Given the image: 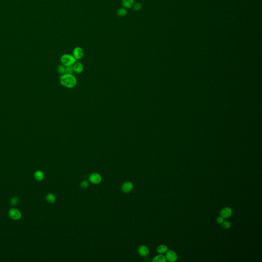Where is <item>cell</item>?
<instances>
[{
	"label": "cell",
	"mask_w": 262,
	"mask_h": 262,
	"mask_svg": "<svg viewBox=\"0 0 262 262\" xmlns=\"http://www.w3.org/2000/svg\"><path fill=\"white\" fill-rule=\"evenodd\" d=\"M61 84L67 88H73L77 84V80L73 74H64L60 77Z\"/></svg>",
	"instance_id": "cell-1"
},
{
	"label": "cell",
	"mask_w": 262,
	"mask_h": 262,
	"mask_svg": "<svg viewBox=\"0 0 262 262\" xmlns=\"http://www.w3.org/2000/svg\"><path fill=\"white\" fill-rule=\"evenodd\" d=\"M61 62L63 65L67 67L73 65L76 63V60L73 55L70 54H65L61 56Z\"/></svg>",
	"instance_id": "cell-2"
},
{
	"label": "cell",
	"mask_w": 262,
	"mask_h": 262,
	"mask_svg": "<svg viewBox=\"0 0 262 262\" xmlns=\"http://www.w3.org/2000/svg\"><path fill=\"white\" fill-rule=\"evenodd\" d=\"M89 180L92 183L94 184H97L101 182L102 177L99 174L97 173H94L90 175L89 177Z\"/></svg>",
	"instance_id": "cell-3"
},
{
	"label": "cell",
	"mask_w": 262,
	"mask_h": 262,
	"mask_svg": "<svg viewBox=\"0 0 262 262\" xmlns=\"http://www.w3.org/2000/svg\"><path fill=\"white\" fill-rule=\"evenodd\" d=\"M9 217L15 220H18L20 219L22 217V214L21 212L16 208H12L9 212Z\"/></svg>",
	"instance_id": "cell-4"
},
{
	"label": "cell",
	"mask_w": 262,
	"mask_h": 262,
	"mask_svg": "<svg viewBox=\"0 0 262 262\" xmlns=\"http://www.w3.org/2000/svg\"><path fill=\"white\" fill-rule=\"evenodd\" d=\"M73 55L76 60H81L84 55V51L81 47H75L73 50Z\"/></svg>",
	"instance_id": "cell-5"
},
{
	"label": "cell",
	"mask_w": 262,
	"mask_h": 262,
	"mask_svg": "<svg viewBox=\"0 0 262 262\" xmlns=\"http://www.w3.org/2000/svg\"><path fill=\"white\" fill-rule=\"evenodd\" d=\"M166 260L169 262H175L177 260L178 257L177 254L173 251L168 250L165 256Z\"/></svg>",
	"instance_id": "cell-6"
},
{
	"label": "cell",
	"mask_w": 262,
	"mask_h": 262,
	"mask_svg": "<svg viewBox=\"0 0 262 262\" xmlns=\"http://www.w3.org/2000/svg\"><path fill=\"white\" fill-rule=\"evenodd\" d=\"M133 189V184L131 182H126L123 183L121 186V189L125 193H129Z\"/></svg>",
	"instance_id": "cell-7"
},
{
	"label": "cell",
	"mask_w": 262,
	"mask_h": 262,
	"mask_svg": "<svg viewBox=\"0 0 262 262\" xmlns=\"http://www.w3.org/2000/svg\"><path fill=\"white\" fill-rule=\"evenodd\" d=\"M232 213V209L229 207H225L222 209L220 212V216L223 217L224 219L228 218Z\"/></svg>",
	"instance_id": "cell-8"
},
{
	"label": "cell",
	"mask_w": 262,
	"mask_h": 262,
	"mask_svg": "<svg viewBox=\"0 0 262 262\" xmlns=\"http://www.w3.org/2000/svg\"><path fill=\"white\" fill-rule=\"evenodd\" d=\"M72 66L73 68V71L76 73L80 74L83 71L84 69L83 66L80 62H76Z\"/></svg>",
	"instance_id": "cell-9"
},
{
	"label": "cell",
	"mask_w": 262,
	"mask_h": 262,
	"mask_svg": "<svg viewBox=\"0 0 262 262\" xmlns=\"http://www.w3.org/2000/svg\"><path fill=\"white\" fill-rule=\"evenodd\" d=\"M138 253L142 257H146L149 253V250L147 246H140L138 249Z\"/></svg>",
	"instance_id": "cell-10"
},
{
	"label": "cell",
	"mask_w": 262,
	"mask_h": 262,
	"mask_svg": "<svg viewBox=\"0 0 262 262\" xmlns=\"http://www.w3.org/2000/svg\"><path fill=\"white\" fill-rule=\"evenodd\" d=\"M121 3L123 7L126 9H130L134 4V0H122Z\"/></svg>",
	"instance_id": "cell-11"
},
{
	"label": "cell",
	"mask_w": 262,
	"mask_h": 262,
	"mask_svg": "<svg viewBox=\"0 0 262 262\" xmlns=\"http://www.w3.org/2000/svg\"><path fill=\"white\" fill-rule=\"evenodd\" d=\"M127 10L124 7L119 8L116 12L117 15L119 17H123L127 15Z\"/></svg>",
	"instance_id": "cell-12"
},
{
	"label": "cell",
	"mask_w": 262,
	"mask_h": 262,
	"mask_svg": "<svg viewBox=\"0 0 262 262\" xmlns=\"http://www.w3.org/2000/svg\"><path fill=\"white\" fill-rule=\"evenodd\" d=\"M34 178L36 180L38 181H41L44 179V174L42 171H37L34 174Z\"/></svg>",
	"instance_id": "cell-13"
},
{
	"label": "cell",
	"mask_w": 262,
	"mask_h": 262,
	"mask_svg": "<svg viewBox=\"0 0 262 262\" xmlns=\"http://www.w3.org/2000/svg\"><path fill=\"white\" fill-rule=\"evenodd\" d=\"M166 261L165 257L162 254H159L156 257H155L152 262H165Z\"/></svg>",
	"instance_id": "cell-14"
},
{
	"label": "cell",
	"mask_w": 262,
	"mask_h": 262,
	"mask_svg": "<svg viewBox=\"0 0 262 262\" xmlns=\"http://www.w3.org/2000/svg\"><path fill=\"white\" fill-rule=\"evenodd\" d=\"M168 250L167 247L165 245H161L159 246L157 249V251L159 253L162 254L165 253Z\"/></svg>",
	"instance_id": "cell-15"
},
{
	"label": "cell",
	"mask_w": 262,
	"mask_h": 262,
	"mask_svg": "<svg viewBox=\"0 0 262 262\" xmlns=\"http://www.w3.org/2000/svg\"><path fill=\"white\" fill-rule=\"evenodd\" d=\"M46 200L50 203H54L56 201V198L52 194H49L46 196Z\"/></svg>",
	"instance_id": "cell-16"
},
{
	"label": "cell",
	"mask_w": 262,
	"mask_h": 262,
	"mask_svg": "<svg viewBox=\"0 0 262 262\" xmlns=\"http://www.w3.org/2000/svg\"><path fill=\"white\" fill-rule=\"evenodd\" d=\"M132 7L133 8V9L134 11H138L142 9V4L139 2H137L135 4H134Z\"/></svg>",
	"instance_id": "cell-17"
},
{
	"label": "cell",
	"mask_w": 262,
	"mask_h": 262,
	"mask_svg": "<svg viewBox=\"0 0 262 262\" xmlns=\"http://www.w3.org/2000/svg\"><path fill=\"white\" fill-rule=\"evenodd\" d=\"M66 67L64 65H60L57 67V72L61 74H65Z\"/></svg>",
	"instance_id": "cell-18"
},
{
	"label": "cell",
	"mask_w": 262,
	"mask_h": 262,
	"mask_svg": "<svg viewBox=\"0 0 262 262\" xmlns=\"http://www.w3.org/2000/svg\"><path fill=\"white\" fill-rule=\"evenodd\" d=\"M73 72H74V71H73V68L72 66L66 67L65 74H72Z\"/></svg>",
	"instance_id": "cell-19"
},
{
	"label": "cell",
	"mask_w": 262,
	"mask_h": 262,
	"mask_svg": "<svg viewBox=\"0 0 262 262\" xmlns=\"http://www.w3.org/2000/svg\"><path fill=\"white\" fill-rule=\"evenodd\" d=\"M221 224H222V226L224 229H228L231 227L230 223L227 221H223V222Z\"/></svg>",
	"instance_id": "cell-20"
},
{
	"label": "cell",
	"mask_w": 262,
	"mask_h": 262,
	"mask_svg": "<svg viewBox=\"0 0 262 262\" xmlns=\"http://www.w3.org/2000/svg\"><path fill=\"white\" fill-rule=\"evenodd\" d=\"M18 198L17 197H14V198H12L11 199V204L12 205H16V204L18 203Z\"/></svg>",
	"instance_id": "cell-21"
},
{
	"label": "cell",
	"mask_w": 262,
	"mask_h": 262,
	"mask_svg": "<svg viewBox=\"0 0 262 262\" xmlns=\"http://www.w3.org/2000/svg\"><path fill=\"white\" fill-rule=\"evenodd\" d=\"M89 186V183L87 181H83L81 183V187L83 189H86Z\"/></svg>",
	"instance_id": "cell-22"
},
{
	"label": "cell",
	"mask_w": 262,
	"mask_h": 262,
	"mask_svg": "<svg viewBox=\"0 0 262 262\" xmlns=\"http://www.w3.org/2000/svg\"><path fill=\"white\" fill-rule=\"evenodd\" d=\"M217 222H218V223H219V224H221V223L223 222V221H224V218H223V217H222L220 216L219 218H218V219H217Z\"/></svg>",
	"instance_id": "cell-23"
}]
</instances>
